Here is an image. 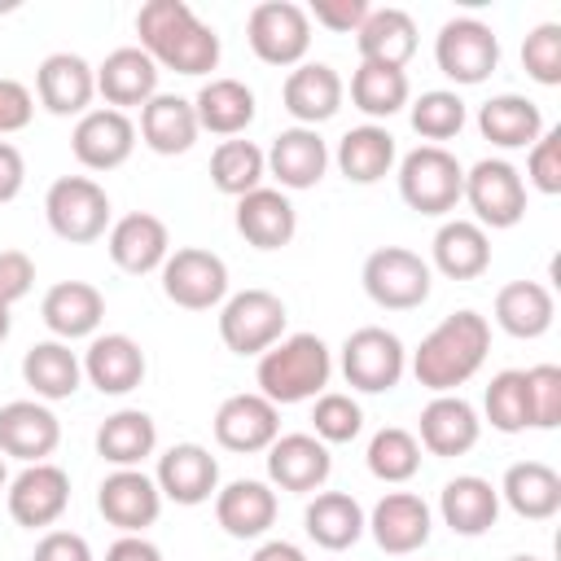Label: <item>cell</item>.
I'll list each match as a JSON object with an SVG mask.
<instances>
[{
    "instance_id": "cell-42",
    "label": "cell",
    "mask_w": 561,
    "mask_h": 561,
    "mask_svg": "<svg viewBox=\"0 0 561 561\" xmlns=\"http://www.w3.org/2000/svg\"><path fill=\"white\" fill-rule=\"evenodd\" d=\"M394 158H399L394 136H390L381 123H359V127H351V131L337 140V153H333L337 171H342L351 184H377V180H386L390 167H394Z\"/></svg>"
},
{
    "instance_id": "cell-56",
    "label": "cell",
    "mask_w": 561,
    "mask_h": 561,
    "mask_svg": "<svg viewBox=\"0 0 561 561\" xmlns=\"http://www.w3.org/2000/svg\"><path fill=\"white\" fill-rule=\"evenodd\" d=\"M22 184H26L22 149H18V145H9V140H0V206H4V202H13V197L22 193Z\"/></svg>"
},
{
    "instance_id": "cell-39",
    "label": "cell",
    "mask_w": 561,
    "mask_h": 561,
    "mask_svg": "<svg viewBox=\"0 0 561 561\" xmlns=\"http://www.w3.org/2000/svg\"><path fill=\"white\" fill-rule=\"evenodd\" d=\"M552 320H557V302H552V289L539 280H508L495 294V324L517 342L543 337Z\"/></svg>"
},
{
    "instance_id": "cell-33",
    "label": "cell",
    "mask_w": 561,
    "mask_h": 561,
    "mask_svg": "<svg viewBox=\"0 0 561 561\" xmlns=\"http://www.w3.org/2000/svg\"><path fill=\"white\" fill-rule=\"evenodd\" d=\"M355 48H359V61H368V66L403 70L416 57V22H412V13L394 9V4L368 9L364 26L355 31Z\"/></svg>"
},
{
    "instance_id": "cell-13",
    "label": "cell",
    "mask_w": 561,
    "mask_h": 561,
    "mask_svg": "<svg viewBox=\"0 0 561 561\" xmlns=\"http://www.w3.org/2000/svg\"><path fill=\"white\" fill-rule=\"evenodd\" d=\"M210 425H215V443L224 451L254 456L280 438V408L272 399H263L259 390H241V394H228L219 403Z\"/></svg>"
},
{
    "instance_id": "cell-3",
    "label": "cell",
    "mask_w": 561,
    "mask_h": 561,
    "mask_svg": "<svg viewBox=\"0 0 561 561\" xmlns=\"http://www.w3.org/2000/svg\"><path fill=\"white\" fill-rule=\"evenodd\" d=\"M329 377H333V351L316 333H289V337H280L276 346H267L259 355V368H254L259 394L272 399L276 408L307 403V399L324 394Z\"/></svg>"
},
{
    "instance_id": "cell-28",
    "label": "cell",
    "mask_w": 561,
    "mask_h": 561,
    "mask_svg": "<svg viewBox=\"0 0 561 561\" xmlns=\"http://www.w3.org/2000/svg\"><path fill=\"white\" fill-rule=\"evenodd\" d=\"M79 364L101 394H131L145 381V351L127 333H96Z\"/></svg>"
},
{
    "instance_id": "cell-47",
    "label": "cell",
    "mask_w": 561,
    "mask_h": 561,
    "mask_svg": "<svg viewBox=\"0 0 561 561\" xmlns=\"http://www.w3.org/2000/svg\"><path fill=\"white\" fill-rule=\"evenodd\" d=\"M482 412L491 421V430L500 434H522L530 430V408H526V373L522 368H504L491 377L486 394H482Z\"/></svg>"
},
{
    "instance_id": "cell-46",
    "label": "cell",
    "mask_w": 561,
    "mask_h": 561,
    "mask_svg": "<svg viewBox=\"0 0 561 561\" xmlns=\"http://www.w3.org/2000/svg\"><path fill=\"white\" fill-rule=\"evenodd\" d=\"M408 105H412V110H408L412 131H416L421 140H430V145H443V140H451V136H460V127H465V118H469L460 92H451V88H430V92H421V96L408 101Z\"/></svg>"
},
{
    "instance_id": "cell-37",
    "label": "cell",
    "mask_w": 561,
    "mask_h": 561,
    "mask_svg": "<svg viewBox=\"0 0 561 561\" xmlns=\"http://www.w3.org/2000/svg\"><path fill=\"white\" fill-rule=\"evenodd\" d=\"M478 131L495 149H530L543 136V110L530 96L500 92L478 105Z\"/></svg>"
},
{
    "instance_id": "cell-1",
    "label": "cell",
    "mask_w": 561,
    "mask_h": 561,
    "mask_svg": "<svg viewBox=\"0 0 561 561\" xmlns=\"http://www.w3.org/2000/svg\"><path fill=\"white\" fill-rule=\"evenodd\" d=\"M486 351H491V320L478 316L473 307H460V311L443 316L421 337L408 368H412L416 386H425L434 394H456L482 368Z\"/></svg>"
},
{
    "instance_id": "cell-14",
    "label": "cell",
    "mask_w": 561,
    "mask_h": 561,
    "mask_svg": "<svg viewBox=\"0 0 561 561\" xmlns=\"http://www.w3.org/2000/svg\"><path fill=\"white\" fill-rule=\"evenodd\" d=\"M9 517L26 530H44L53 526L66 504H70V473L53 460H39V465H22L18 478H9Z\"/></svg>"
},
{
    "instance_id": "cell-34",
    "label": "cell",
    "mask_w": 561,
    "mask_h": 561,
    "mask_svg": "<svg viewBox=\"0 0 561 561\" xmlns=\"http://www.w3.org/2000/svg\"><path fill=\"white\" fill-rule=\"evenodd\" d=\"M430 263L447 280H478L491 267V237L473 219H443L430 241Z\"/></svg>"
},
{
    "instance_id": "cell-31",
    "label": "cell",
    "mask_w": 561,
    "mask_h": 561,
    "mask_svg": "<svg viewBox=\"0 0 561 561\" xmlns=\"http://www.w3.org/2000/svg\"><path fill=\"white\" fill-rule=\"evenodd\" d=\"M438 517H443V526H451V535L478 539L500 517V491L478 473H456L438 491Z\"/></svg>"
},
{
    "instance_id": "cell-43",
    "label": "cell",
    "mask_w": 561,
    "mask_h": 561,
    "mask_svg": "<svg viewBox=\"0 0 561 561\" xmlns=\"http://www.w3.org/2000/svg\"><path fill=\"white\" fill-rule=\"evenodd\" d=\"M408 101H412L408 70H390V66H368V61H359V70L351 75V105H355L359 114H368L373 123L399 114Z\"/></svg>"
},
{
    "instance_id": "cell-26",
    "label": "cell",
    "mask_w": 561,
    "mask_h": 561,
    "mask_svg": "<svg viewBox=\"0 0 561 561\" xmlns=\"http://www.w3.org/2000/svg\"><path fill=\"white\" fill-rule=\"evenodd\" d=\"M39 320L48 324V333L57 342L96 337V329L105 320V294L88 280H57L39 302Z\"/></svg>"
},
{
    "instance_id": "cell-50",
    "label": "cell",
    "mask_w": 561,
    "mask_h": 561,
    "mask_svg": "<svg viewBox=\"0 0 561 561\" xmlns=\"http://www.w3.org/2000/svg\"><path fill=\"white\" fill-rule=\"evenodd\" d=\"M522 66L535 83L557 88L561 83V26L557 22H539L526 44H522Z\"/></svg>"
},
{
    "instance_id": "cell-6",
    "label": "cell",
    "mask_w": 561,
    "mask_h": 561,
    "mask_svg": "<svg viewBox=\"0 0 561 561\" xmlns=\"http://www.w3.org/2000/svg\"><path fill=\"white\" fill-rule=\"evenodd\" d=\"M364 294L386 307V311H412L430 298L434 289V267L416 254V250H403V245H381L364 259Z\"/></svg>"
},
{
    "instance_id": "cell-10",
    "label": "cell",
    "mask_w": 561,
    "mask_h": 561,
    "mask_svg": "<svg viewBox=\"0 0 561 561\" xmlns=\"http://www.w3.org/2000/svg\"><path fill=\"white\" fill-rule=\"evenodd\" d=\"M245 39L263 66H302L311 48V18L294 0H263L245 18Z\"/></svg>"
},
{
    "instance_id": "cell-57",
    "label": "cell",
    "mask_w": 561,
    "mask_h": 561,
    "mask_svg": "<svg viewBox=\"0 0 561 561\" xmlns=\"http://www.w3.org/2000/svg\"><path fill=\"white\" fill-rule=\"evenodd\" d=\"M105 561H162V548L149 543L145 535H118L105 548Z\"/></svg>"
},
{
    "instance_id": "cell-29",
    "label": "cell",
    "mask_w": 561,
    "mask_h": 561,
    "mask_svg": "<svg viewBox=\"0 0 561 561\" xmlns=\"http://www.w3.org/2000/svg\"><path fill=\"white\" fill-rule=\"evenodd\" d=\"M158 66L149 61V53L140 44H127V48H114L101 66H96V92L105 96L110 110H131V105H145L158 96Z\"/></svg>"
},
{
    "instance_id": "cell-61",
    "label": "cell",
    "mask_w": 561,
    "mask_h": 561,
    "mask_svg": "<svg viewBox=\"0 0 561 561\" xmlns=\"http://www.w3.org/2000/svg\"><path fill=\"white\" fill-rule=\"evenodd\" d=\"M508 561H539V557H530V552H517V557H508Z\"/></svg>"
},
{
    "instance_id": "cell-4",
    "label": "cell",
    "mask_w": 561,
    "mask_h": 561,
    "mask_svg": "<svg viewBox=\"0 0 561 561\" xmlns=\"http://www.w3.org/2000/svg\"><path fill=\"white\" fill-rule=\"evenodd\" d=\"M465 188V167L443 145H416L399 158V197L416 215H447L456 210Z\"/></svg>"
},
{
    "instance_id": "cell-27",
    "label": "cell",
    "mask_w": 561,
    "mask_h": 561,
    "mask_svg": "<svg viewBox=\"0 0 561 561\" xmlns=\"http://www.w3.org/2000/svg\"><path fill=\"white\" fill-rule=\"evenodd\" d=\"M215 522L232 539H263L276 522V491L259 478H232L215 491Z\"/></svg>"
},
{
    "instance_id": "cell-59",
    "label": "cell",
    "mask_w": 561,
    "mask_h": 561,
    "mask_svg": "<svg viewBox=\"0 0 561 561\" xmlns=\"http://www.w3.org/2000/svg\"><path fill=\"white\" fill-rule=\"evenodd\" d=\"M9 329H13V320H9V307H0V346H4V337H9Z\"/></svg>"
},
{
    "instance_id": "cell-8",
    "label": "cell",
    "mask_w": 561,
    "mask_h": 561,
    "mask_svg": "<svg viewBox=\"0 0 561 561\" xmlns=\"http://www.w3.org/2000/svg\"><path fill=\"white\" fill-rule=\"evenodd\" d=\"M285 302L272 289H241L219 302V337L232 355H263L285 337Z\"/></svg>"
},
{
    "instance_id": "cell-11",
    "label": "cell",
    "mask_w": 561,
    "mask_h": 561,
    "mask_svg": "<svg viewBox=\"0 0 561 561\" xmlns=\"http://www.w3.org/2000/svg\"><path fill=\"white\" fill-rule=\"evenodd\" d=\"M434 61H438V70L451 83L473 88V83H486L495 75V66H500V39L478 18H451L434 35Z\"/></svg>"
},
{
    "instance_id": "cell-19",
    "label": "cell",
    "mask_w": 561,
    "mask_h": 561,
    "mask_svg": "<svg viewBox=\"0 0 561 561\" xmlns=\"http://www.w3.org/2000/svg\"><path fill=\"white\" fill-rule=\"evenodd\" d=\"M153 482H158L162 500L193 508V504L215 500V491H219V460L202 443H175V447H167L158 456Z\"/></svg>"
},
{
    "instance_id": "cell-45",
    "label": "cell",
    "mask_w": 561,
    "mask_h": 561,
    "mask_svg": "<svg viewBox=\"0 0 561 561\" xmlns=\"http://www.w3.org/2000/svg\"><path fill=\"white\" fill-rule=\"evenodd\" d=\"M364 460H368V473H373V478L399 486V482L416 478V469H421V443H416L412 430L386 425V430H377V434L368 438Z\"/></svg>"
},
{
    "instance_id": "cell-20",
    "label": "cell",
    "mask_w": 561,
    "mask_h": 561,
    "mask_svg": "<svg viewBox=\"0 0 561 561\" xmlns=\"http://www.w3.org/2000/svg\"><path fill=\"white\" fill-rule=\"evenodd\" d=\"M61 421L39 399H13L0 408V456H13L22 465H39L57 451Z\"/></svg>"
},
{
    "instance_id": "cell-60",
    "label": "cell",
    "mask_w": 561,
    "mask_h": 561,
    "mask_svg": "<svg viewBox=\"0 0 561 561\" xmlns=\"http://www.w3.org/2000/svg\"><path fill=\"white\" fill-rule=\"evenodd\" d=\"M9 486V469H4V456H0V491Z\"/></svg>"
},
{
    "instance_id": "cell-16",
    "label": "cell",
    "mask_w": 561,
    "mask_h": 561,
    "mask_svg": "<svg viewBox=\"0 0 561 561\" xmlns=\"http://www.w3.org/2000/svg\"><path fill=\"white\" fill-rule=\"evenodd\" d=\"M430 530H434V513L421 495L412 491H386L373 513H368V535L377 539L381 552L390 557H412L430 543Z\"/></svg>"
},
{
    "instance_id": "cell-30",
    "label": "cell",
    "mask_w": 561,
    "mask_h": 561,
    "mask_svg": "<svg viewBox=\"0 0 561 561\" xmlns=\"http://www.w3.org/2000/svg\"><path fill=\"white\" fill-rule=\"evenodd\" d=\"M302 530L324 552H346L364 539L368 513L351 491H316V500L302 513Z\"/></svg>"
},
{
    "instance_id": "cell-48",
    "label": "cell",
    "mask_w": 561,
    "mask_h": 561,
    "mask_svg": "<svg viewBox=\"0 0 561 561\" xmlns=\"http://www.w3.org/2000/svg\"><path fill=\"white\" fill-rule=\"evenodd\" d=\"M311 430H316V438H320L324 447H329V443H351V438H359V430H364V408H359L351 394H342V390H324V394H316Z\"/></svg>"
},
{
    "instance_id": "cell-17",
    "label": "cell",
    "mask_w": 561,
    "mask_h": 561,
    "mask_svg": "<svg viewBox=\"0 0 561 561\" xmlns=\"http://www.w3.org/2000/svg\"><path fill=\"white\" fill-rule=\"evenodd\" d=\"M131 149H136V123L110 105L88 110L70 131V153L88 171H114L131 158Z\"/></svg>"
},
{
    "instance_id": "cell-12",
    "label": "cell",
    "mask_w": 561,
    "mask_h": 561,
    "mask_svg": "<svg viewBox=\"0 0 561 561\" xmlns=\"http://www.w3.org/2000/svg\"><path fill=\"white\" fill-rule=\"evenodd\" d=\"M158 276H162V294L184 311H210L228 298V263L202 245L171 250Z\"/></svg>"
},
{
    "instance_id": "cell-41",
    "label": "cell",
    "mask_w": 561,
    "mask_h": 561,
    "mask_svg": "<svg viewBox=\"0 0 561 561\" xmlns=\"http://www.w3.org/2000/svg\"><path fill=\"white\" fill-rule=\"evenodd\" d=\"M254 92L241 83V79H206L193 96V114H197V127L210 131V136H241L250 123H254Z\"/></svg>"
},
{
    "instance_id": "cell-9",
    "label": "cell",
    "mask_w": 561,
    "mask_h": 561,
    "mask_svg": "<svg viewBox=\"0 0 561 561\" xmlns=\"http://www.w3.org/2000/svg\"><path fill=\"white\" fill-rule=\"evenodd\" d=\"M403 373H408V351H403L399 333H390L381 324H364L342 342V377L351 390L386 394L403 381Z\"/></svg>"
},
{
    "instance_id": "cell-23",
    "label": "cell",
    "mask_w": 561,
    "mask_h": 561,
    "mask_svg": "<svg viewBox=\"0 0 561 561\" xmlns=\"http://www.w3.org/2000/svg\"><path fill=\"white\" fill-rule=\"evenodd\" d=\"M333 456L316 434H280L267 447V482L289 495H311L329 482Z\"/></svg>"
},
{
    "instance_id": "cell-25",
    "label": "cell",
    "mask_w": 561,
    "mask_h": 561,
    "mask_svg": "<svg viewBox=\"0 0 561 561\" xmlns=\"http://www.w3.org/2000/svg\"><path fill=\"white\" fill-rule=\"evenodd\" d=\"M342 96H346V83H342V75L329 61H302V66H294L285 75V88H280V101H285L294 127H320V123H329L342 110Z\"/></svg>"
},
{
    "instance_id": "cell-55",
    "label": "cell",
    "mask_w": 561,
    "mask_h": 561,
    "mask_svg": "<svg viewBox=\"0 0 561 561\" xmlns=\"http://www.w3.org/2000/svg\"><path fill=\"white\" fill-rule=\"evenodd\" d=\"M31 561H92V548H88V539L75 535V530H48V535L35 543Z\"/></svg>"
},
{
    "instance_id": "cell-49",
    "label": "cell",
    "mask_w": 561,
    "mask_h": 561,
    "mask_svg": "<svg viewBox=\"0 0 561 561\" xmlns=\"http://www.w3.org/2000/svg\"><path fill=\"white\" fill-rule=\"evenodd\" d=\"M526 408H530V430L561 425V368L557 364L526 368Z\"/></svg>"
},
{
    "instance_id": "cell-18",
    "label": "cell",
    "mask_w": 561,
    "mask_h": 561,
    "mask_svg": "<svg viewBox=\"0 0 561 561\" xmlns=\"http://www.w3.org/2000/svg\"><path fill=\"white\" fill-rule=\"evenodd\" d=\"M267 158V175L280 184V193H302L316 188L329 171V145L316 127H285L272 136V145L263 149Z\"/></svg>"
},
{
    "instance_id": "cell-5",
    "label": "cell",
    "mask_w": 561,
    "mask_h": 561,
    "mask_svg": "<svg viewBox=\"0 0 561 561\" xmlns=\"http://www.w3.org/2000/svg\"><path fill=\"white\" fill-rule=\"evenodd\" d=\"M44 219L61 241L88 245L110 228V193L92 175H61L44 193Z\"/></svg>"
},
{
    "instance_id": "cell-21",
    "label": "cell",
    "mask_w": 561,
    "mask_h": 561,
    "mask_svg": "<svg viewBox=\"0 0 561 561\" xmlns=\"http://www.w3.org/2000/svg\"><path fill=\"white\" fill-rule=\"evenodd\" d=\"M478 434H482V416H478V408H473L469 399H460V394H434V399L421 408V416H416V443H421L430 456H443V460L473 451Z\"/></svg>"
},
{
    "instance_id": "cell-38",
    "label": "cell",
    "mask_w": 561,
    "mask_h": 561,
    "mask_svg": "<svg viewBox=\"0 0 561 561\" xmlns=\"http://www.w3.org/2000/svg\"><path fill=\"white\" fill-rule=\"evenodd\" d=\"M158 451V425L140 408H118L96 430V456L114 469H140Z\"/></svg>"
},
{
    "instance_id": "cell-7",
    "label": "cell",
    "mask_w": 561,
    "mask_h": 561,
    "mask_svg": "<svg viewBox=\"0 0 561 561\" xmlns=\"http://www.w3.org/2000/svg\"><path fill=\"white\" fill-rule=\"evenodd\" d=\"M460 202H469L478 228H513L526 219V180L508 158H482L465 171Z\"/></svg>"
},
{
    "instance_id": "cell-32",
    "label": "cell",
    "mask_w": 561,
    "mask_h": 561,
    "mask_svg": "<svg viewBox=\"0 0 561 561\" xmlns=\"http://www.w3.org/2000/svg\"><path fill=\"white\" fill-rule=\"evenodd\" d=\"M237 232L254 250H280V245H289L294 232H298V210H294L289 193L263 184V188L237 197Z\"/></svg>"
},
{
    "instance_id": "cell-15",
    "label": "cell",
    "mask_w": 561,
    "mask_h": 561,
    "mask_svg": "<svg viewBox=\"0 0 561 561\" xmlns=\"http://www.w3.org/2000/svg\"><path fill=\"white\" fill-rule=\"evenodd\" d=\"M96 508L123 535H145L162 513V491L145 469H114L96 486Z\"/></svg>"
},
{
    "instance_id": "cell-58",
    "label": "cell",
    "mask_w": 561,
    "mask_h": 561,
    "mask_svg": "<svg viewBox=\"0 0 561 561\" xmlns=\"http://www.w3.org/2000/svg\"><path fill=\"white\" fill-rule=\"evenodd\" d=\"M250 561H307V552L298 543H289V539H263Z\"/></svg>"
},
{
    "instance_id": "cell-24",
    "label": "cell",
    "mask_w": 561,
    "mask_h": 561,
    "mask_svg": "<svg viewBox=\"0 0 561 561\" xmlns=\"http://www.w3.org/2000/svg\"><path fill=\"white\" fill-rule=\"evenodd\" d=\"M35 96L57 118H70V114L83 118L96 96V70L79 53H48L35 70Z\"/></svg>"
},
{
    "instance_id": "cell-2",
    "label": "cell",
    "mask_w": 561,
    "mask_h": 561,
    "mask_svg": "<svg viewBox=\"0 0 561 561\" xmlns=\"http://www.w3.org/2000/svg\"><path fill=\"white\" fill-rule=\"evenodd\" d=\"M136 35L149 61L175 75H210L224 53L215 26H206L184 0H145L136 13Z\"/></svg>"
},
{
    "instance_id": "cell-54",
    "label": "cell",
    "mask_w": 561,
    "mask_h": 561,
    "mask_svg": "<svg viewBox=\"0 0 561 561\" xmlns=\"http://www.w3.org/2000/svg\"><path fill=\"white\" fill-rule=\"evenodd\" d=\"M31 114H35V96H31V88L18 83V79H0V136L22 131V127L31 123Z\"/></svg>"
},
{
    "instance_id": "cell-22",
    "label": "cell",
    "mask_w": 561,
    "mask_h": 561,
    "mask_svg": "<svg viewBox=\"0 0 561 561\" xmlns=\"http://www.w3.org/2000/svg\"><path fill=\"white\" fill-rule=\"evenodd\" d=\"M105 250H110V259H114L118 272H127V276H149V272H158V267L167 263V254H171V232H167V224H162L158 215L131 210V215H123V219L110 224Z\"/></svg>"
},
{
    "instance_id": "cell-36",
    "label": "cell",
    "mask_w": 561,
    "mask_h": 561,
    "mask_svg": "<svg viewBox=\"0 0 561 561\" xmlns=\"http://www.w3.org/2000/svg\"><path fill=\"white\" fill-rule=\"evenodd\" d=\"M202 127H197V114H193V101L188 96H175V92H158L153 101L140 105V140L158 153V158H175V153H188L197 145Z\"/></svg>"
},
{
    "instance_id": "cell-51",
    "label": "cell",
    "mask_w": 561,
    "mask_h": 561,
    "mask_svg": "<svg viewBox=\"0 0 561 561\" xmlns=\"http://www.w3.org/2000/svg\"><path fill=\"white\" fill-rule=\"evenodd\" d=\"M526 180L543 197H557L561 193V127H543V136L530 145V153H526Z\"/></svg>"
},
{
    "instance_id": "cell-40",
    "label": "cell",
    "mask_w": 561,
    "mask_h": 561,
    "mask_svg": "<svg viewBox=\"0 0 561 561\" xmlns=\"http://www.w3.org/2000/svg\"><path fill=\"white\" fill-rule=\"evenodd\" d=\"M22 381L35 390L39 403H61V399H70V394L79 390L83 364H79V355L70 351V342L48 337V342H35V346L22 355Z\"/></svg>"
},
{
    "instance_id": "cell-44",
    "label": "cell",
    "mask_w": 561,
    "mask_h": 561,
    "mask_svg": "<svg viewBox=\"0 0 561 561\" xmlns=\"http://www.w3.org/2000/svg\"><path fill=\"white\" fill-rule=\"evenodd\" d=\"M263 175H267V158L254 140H219L215 153H210V184L228 197H245L254 188H263Z\"/></svg>"
},
{
    "instance_id": "cell-52",
    "label": "cell",
    "mask_w": 561,
    "mask_h": 561,
    "mask_svg": "<svg viewBox=\"0 0 561 561\" xmlns=\"http://www.w3.org/2000/svg\"><path fill=\"white\" fill-rule=\"evenodd\" d=\"M368 9H373L368 0H311L307 18H311L316 26H324V31H337V35H355V31L364 26Z\"/></svg>"
},
{
    "instance_id": "cell-35",
    "label": "cell",
    "mask_w": 561,
    "mask_h": 561,
    "mask_svg": "<svg viewBox=\"0 0 561 561\" xmlns=\"http://www.w3.org/2000/svg\"><path fill=\"white\" fill-rule=\"evenodd\" d=\"M500 504H508L526 522H548L561 513V473L543 460H517L504 469V482L495 486Z\"/></svg>"
},
{
    "instance_id": "cell-53",
    "label": "cell",
    "mask_w": 561,
    "mask_h": 561,
    "mask_svg": "<svg viewBox=\"0 0 561 561\" xmlns=\"http://www.w3.org/2000/svg\"><path fill=\"white\" fill-rule=\"evenodd\" d=\"M35 285V263L26 250H0V307H13L31 294Z\"/></svg>"
}]
</instances>
